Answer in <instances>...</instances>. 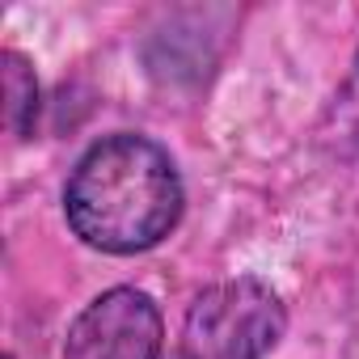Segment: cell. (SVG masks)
Here are the masks:
<instances>
[{"mask_svg":"<svg viewBox=\"0 0 359 359\" xmlns=\"http://www.w3.org/2000/svg\"><path fill=\"white\" fill-rule=\"evenodd\" d=\"M68 224L106 254L152 250L182 216V182L169 152L144 135H110L93 144L64 191Z\"/></svg>","mask_w":359,"mask_h":359,"instance_id":"6da1fadb","label":"cell"},{"mask_svg":"<svg viewBox=\"0 0 359 359\" xmlns=\"http://www.w3.org/2000/svg\"><path fill=\"white\" fill-rule=\"evenodd\" d=\"M283 300L262 279H229L208 287L182 325V359H266L283 338Z\"/></svg>","mask_w":359,"mask_h":359,"instance_id":"7a4b0ae2","label":"cell"},{"mask_svg":"<svg viewBox=\"0 0 359 359\" xmlns=\"http://www.w3.org/2000/svg\"><path fill=\"white\" fill-rule=\"evenodd\" d=\"M68 359H161V313L135 287L97 296L68 330Z\"/></svg>","mask_w":359,"mask_h":359,"instance_id":"3957f363","label":"cell"},{"mask_svg":"<svg viewBox=\"0 0 359 359\" xmlns=\"http://www.w3.org/2000/svg\"><path fill=\"white\" fill-rule=\"evenodd\" d=\"M325 144L338 156H359V55L351 64V76L342 81L330 118H325Z\"/></svg>","mask_w":359,"mask_h":359,"instance_id":"277c9868","label":"cell"},{"mask_svg":"<svg viewBox=\"0 0 359 359\" xmlns=\"http://www.w3.org/2000/svg\"><path fill=\"white\" fill-rule=\"evenodd\" d=\"M5 97H9V127L26 135L39 110V89H34V72L26 68V60L13 51L5 55Z\"/></svg>","mask_w":359,"mask_h":359,"instance_id":"5b68a950","label":"cell"},{"mask_svg":"<svg viewBox=\"0 0 359 359\" xmlns=\"http://www.w3.org/2000/svg\"><path fill=\"white\" fill-rule=\"evenodd\" d=\"M177 359H182V355H177Z\"/></svg>","mask_w":359,"mask_h":359,"instance_id":"8992f818","label":"cell"}]
</instances>
